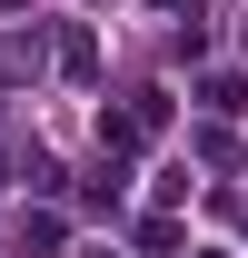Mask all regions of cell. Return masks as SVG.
I'll use <instances>...</instances> for the list:
<instances>
[{
	"instance_id": "obj_3",
	"label": "cell",
	"mask_w": 248,
	"mask_h": 258,
	"mask_svg": "<svg viewBox=\"0 0 248 258\" xmlns=\"http://www.w3.org/2000/svg\"><path fill=\"white\" fill-rule=\"evenodd\" d=\"M60 70H70V80H90V70H99V50H90V30H70V40H60Z\"/></svg>"
},
{
	"instance_id": "obj_2",
	"label": "cell",
	"mask_w": 248,
	"mask_h": 258,
	"mask_svg": "<svg viewBox=\"0 0 248 258\" xmlns=\"http://www.w3.org/2000/svg\"><path fill=\"white\" fill-rule=\"evenodd\" d=\"M60 248V219H50V209H40V219H20V258H50Z\"/></svg>"
},
{
	"instance_id": "obj_1",
	"label": "cell",
	"mask_w": 248,
	"mask_h": 258,
	"mask_svg": "<svg viewBox=\"0 0 248 258\" xmlns=\"http://www.w3.org/2000/svg\"><path fill=\"white\" fill-rule=\"evenodd\" d=\"M199 109H209V119H238V109H248V80H238V70H209V80H199Z\"/></svg>"
},
{
	"instance_id": "obj_4",
	"label": "cell",
	"mask_w": 248,
	"mask_h": 258,
	"mask_svg": "<svg viewBox=\"0 0 248 258\" xmlns=\"http://www.w3.org/2000/svg\"><path fill=\"white\" fill-rule=\"evenodd\" d=\"M149 10H199V0H149Z\"/></svg>"
}]
</instances>
